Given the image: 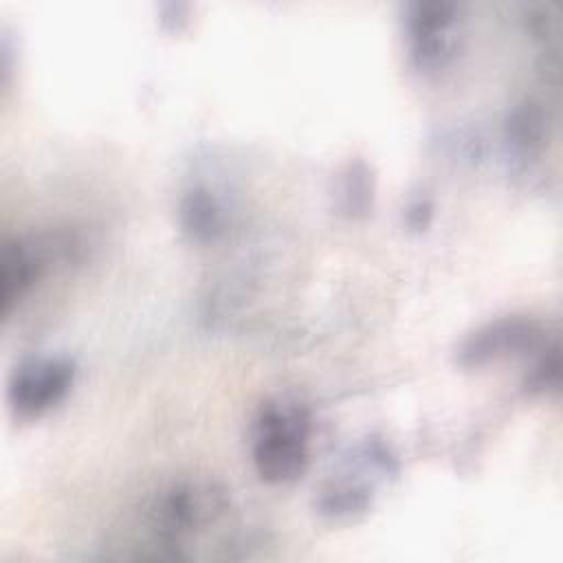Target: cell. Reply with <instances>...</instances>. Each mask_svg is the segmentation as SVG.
I'll use <instances>...</instances> for the list:
<instances>
[{
  "mask_svg": "<svg viewBox=\"0 0 563 563\" xmlns=\"http://www.w3.org/2000/svg\"><path fill=\"white\" fill-rule=\"evenodd\" d=\"M543 341V328L528 317H504L475 330L460 350L462 365H484L510 354H523Z\"/></svg>",
  "mask_w": 563,
  "mask_h": 563,
  "instance_id": "5b68a950",
  "label": "cell"
},
{
  "mask_svg": "<svg viewBox=\"0 0 563 563\" xmlns=\"http://www.w3.org/2000/svg\"><path fill=\"white\" fill-rule=\"evenodd\" d=\"M310 418L299 402L268 400L253 422V464L271 484L301 477L308 466Z\"/></svg>",
  "mask_w": 563,
  "mask_h": 563,
  "instance_id": "6da1fadb",
  "label": "cell"
},
{
  "mask_svg": "<svg viewBox=\"0 0 563 563\" xmlns=\"http://www.w3.org/2000/svg\"><path fill=\"white\" fill-rule=\"evenodd\" d=\"M180 218L196 240H211L220 231V209L207 191H189L183 200Z\"/></svg>",
  "mask_w": 563,
  "mask_h": 563,
  "instance_id": "52a82bcc",
  "label": "cell"
},
{
  "mask_svg": "<svg viewBox=\"0 0 563 563\" xmlns=\"http://www.w3.org/2000/svg\"><path fill=\"white\" fill-rule=\"evenodd\" d=\"M411 55L420 68H438L457 44V4L433 0L416 2L407 13Z\"/></svg>",
  "mask_w": 563,
  "mask_h": 563,
  "instance_id": "277c9868",
  "label": "cell"
},
{
  "mask_svg": "<svg viewBox=\"0 0 563 563\" xmlns=\"http://www.w3.org/2000/svg\"><path fill=\"white\" fill-rule=\"evenodd\" d=\"M0 264V303L2 312L7 314L11 306L31 288L40 268V260L20 240H9L4 242Z\"/></svg>",
  "mask_w": 563,
  "mask_h": 563,
  "instance_id": "8992f818",
  "label": "cell"
},
{
  "mask_svg": "<svg viewBox=\"0 0 563 563\" xmlns=\"http://www.w3.org/2000/svg\"><path fill=\"white\" fill-rule=\"evenodd\" d=\"M75 363L66 356L31 358L13 369L7 398L13 413L33 418L57 405L70 389Z\"/></svg>",
  "mask_w": 563,
  "mask_h": 563,
  "instance_id": "7a4b0ae2",
  "label": "cell"
},
{
  "mask_svg": "<svg viewBox=\"0 0 563 563\" xmlns=\"http://www.w3.org/2000/svg\"><path fill=\"white\" fill-rule=\"evenodd\" d=\"M556 383H559V352L556 347H552L550 354L543 356L539 365L532 369L526 385L530 389H548V387H556Z\"/></svg>",
  "mask_w": 563,
  "mask_h": 563,
  "instance_id": "ba28073f",
  "label": "cell"
},
{
  "mask_svg": "<svg viewBox=\"0 0 563 563\" xmlns=\"http://www.w3.org/2000/svg\"><path fill=\"white\" fill-rule=\"evenodd\" d=\"M227 508V497L213 484L189 482L174 486L154 510V526L163 541L174 543L194 528L218 519Z\"/></svg>",
  "mask_w": 563,
  "mask_h": 563,
  "instance_id": "3957f363",
  "label": "cell"
}]
</instances>
